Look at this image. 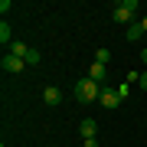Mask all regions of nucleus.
<instances>
[{
    "instance_id": "9",
    "label": "nucleus",
    "mask_w": 147,
    "mask_h": 147,
    "mask_svg": "<svg viewBox=\"0 0 147 147\" xmlns=\"http://www.w3.org/2000/svg\"><path fill=\"white\" fill-rule=\"evenodd\" d=\"M144 36V30H141V23H131V26H127V33H124V39L127 42H137V39H141Z\"/></svg>"
},
{
    "instance_id": "16",
    "label": "nucleus",
    "mask_w": 147,
    "mask_h": 147,
    "mask_svg": "<svg viewBox=\"0 0 147 147\" xmlns=\"http://www.w3.org/2000/svg\"><path fill=\"white\" fill-rule=\"evenodd\" d=\"M141 30H144V33H147V16H141Z\"/></svg>"
},
{
    "instance_id": "13",
    "label": "nucleus",
    "mask_w": 147,
    "mask_h": 147,
    "mask_svg": "<svg viewBox=\"0 0 147 147\" xmlns=\"http://www.w3.org/2000/svg\"><path fill=\"white\" fill-rule=\"evenodd\" d=\"M115 92L121 95V101H124V98H127V95H131V82H121V85H118V88H115Z\"/></svg>"
},
{
    "instance_id": "2",
    "label": "nucleus",
    "mask_w": 147,
    "mask_h": 147,
    "mask_svg": "<svg viewBox=\"0 0 147 147\" xmlns=\"http://www.w3.org/2000/svg\"><path fill=\"white\" fill-rule=\"evenodd\" d=\"M134 16H137V0H121V3L111 7V20L115 23H127V26H131Z\"/></svg>"
},
{
    "instance_id": "5",
    "label": "nucleus",
    "mask_w": 147,
    "mask_h": 147,
    "mask_svg": "<svg viewBox=\"0 0 147 147\" xmlns=\"http://www.w3.org/2000/svg\"><path fill=\"white\" fill-rule=\"evenodd\" d=\"M42 101H46V105H59V101H62V92L56 88V85H46V88H42Z\"/></svg>"
},
{
    "instance_id": "3",
    "label": "nucleus",
    "mask_w": 147,
    "mask_h": 147,
    "mask_svg": "<svg viewBox=\"0 0 147 147\" xmlns=\"http://www.w3.org/2000/svg\"><path fill=\"white\" fill-rule=\"evenodd\" d=\"M0 65H3V72H7V75H20L23 69H26V62H23V59H16V56H10V53L0 59Z\"/></svg>"
},
{
    "instance_id": "17",
    "label": "nucleus",
    "mask_w": 147,
    "mask_h": 147,
    "mask_svg": "<svg viewBox=\"0 0 147 147\" xmlns=\"http://www.w3.org/2000/svg\"><path fill=\"white\" fill-rule=\"evenodd\" d=\"M141 62H144V65H147V49H141Z\"/></svg>"
},
{
    "instance_id": "10",
    "label": "nucleus",
    "mask_w": 147,
    "mask_h": 147,
    "mask_svg": "<svg viewBox=\"0 0 147 147\" xmlns=\"http://www.w3.org/2000/svg\"><path fill=\"white\" fill-rule=\"evenodd\" d=\"M95 62H98V65H105V69H108V62H111V49H105V46H101V49H98V53H95Z\"/></svg>"
},
{
    "instance_id": "4",
    "label": "nucleus",
    "mask_w": 147,
    "mask_h": 147,
    "mask_svg": "<svg viewBox=\"0 0 147 147\" xmlns=\"http://www.w3.org/2000/svg\"><path fill=\"white\" fill-rule=\"evenodd\" d=\"M98 101H101V105H105V108H118V105H121V95H118L115 88H101Z\"/></svg>"
},
{
    "instance_id": "8",
    "label": "nucleus",
    "mask_w": 147,
    "mask_h": 147,
    "mask_svg": "<svg viewBox=\"0 0 147 147\" xmlns=\"http://www.w3.org/2000/svg\"><path fill=\"white\" fill-rule=\"evenodd\" d=\"M88 79L101 85V82H105V65H98V62H92V65H88Z\"/></svg>"
},
{
    "instance_id": "15",
    "label": "nucleus",
    "mask_w": 147,
    "mask_h": 147,
    "mask_svg": "<svg viewBox=\"0 0 147 147\" xmlns=\"http://www.w3.org/2000/svg\"><path fill=\"white\" fill-rule=\"evenodd\" d=\"M85 147H98V141H95V137H88V141H85Z\"/></svg>"
},
{
    "instance_id": "14",
    "label": "nucleus",
    "mask_w": 147,
    "mask_h": 147,
    "mask_svg": "<svg viewBox=\"0 0 147 147\" xmlns=\"http://www.w3.org/2000/svg\"><path fill=\"white\" fill-rule=\"evenodd\" d=\"M137 85H141V88L147 92V72H141V79H137Z\"/></svg>"
},
{
    "instance_id": "12",
    "label": "nucleus",
    "mask_w": 147,
    "mask_h": 147,
    "mask_svg": "<svg viewBox=\"0 0 147 147\" xmlns=\"http://www.w3.org/2000/svg\"><path fill=\"white\" fill-rule=\"evenodd\" d=\"M26 65H39V49H33L30 46V53H26V59H23Z\"/></svg>"
},
{
    "instance_id": "11",
    "label": "nucleus",
    "mask_w": 147,
    "mask_h": 147,
    "mask_svg": "<svg viewBox=\"0 0 147 147\" xmlns=\"http://www.w3.org/2000/svg\"><path fill=\"white\" fill-rule=\"evenodd\" d=\"M0 42H3V46H7V42H13V33H10V26H7V20L0 23Z\"/></svg>"
},
{
    "instance_id": "1",
    "label": "nucleus",
    "mask_w": 147,
    "mask_h": 147,
    "mask_svg": "<svg viewBox=\"0 0 147 147\" xmlns=\"http://www.w3.org/2000/svg\"><path fill=\"white\" fill-rule=\"evenodd\" d=\"M98 95H101V85H98V82H92L88 75L75 82V98H79L82 105H88V101H98Z\"/></svg>"
},
{
    "instance_id": "7",
    "label": "nucleus",
    "mask_w": 147,
    "mask_h": 147,
    "mask_svg": "<svg viewBox=\"0 0 147 147\" xmlns=\"http://www.w3.org/2000/svg\"><path fill=\"white\" fill-rule=\"evenodd\" d=\"M26 53H30V46H26V42H20V39H13V42H10V56L26 59Z\"/></svg>"
},
{
    "instance_id": "6",
    "label": "nucleus",
    "mask_w": 147,
    "mask_h": 147,
    "mask_svg": "<svg viewBox=\"0 0 147 147\" xmlns=\"http://www.w3.org/2000/svg\"><path fill=\"white\" fill-rule=\"evenodd\" d=\"M79 131H82V137H85V141H88V137H95V134H98V124H95L92 118H85L82 124H79Z\"/></svg>"
}]
</instances>
